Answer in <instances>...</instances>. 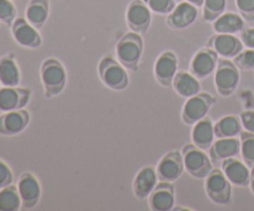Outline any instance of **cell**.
<instances>
[{
  "mask_svg": "<svg viewBox=\"0 0 254 211\" xmlns=\"http://www.w3.org/2000/svg\"><path fill=\"white\" fill-rule=\"evenodd\" d=\"M179 71V60L175 52L164 51L156 59L154 65V76L155 79L163 87H169L173 84L174 77Z\"/></svg>",
  "mask_w": 254,
  "mask_h": 211,
  "instance_id": "cell-13",
  "label": "cell"
},
{
  "mask_svg": "<svg viewBox=\"0 0 254 211\" xmlns=\"http://www.w3.org/2000/svg\"><path fill=\"white\" fill-rule=\"evenodd\" d=\"M235 62L228 59L218 60L217 69L215 71L216 91L221 97H230L235 93L240 84V71Z\"/></svg>",
  "mask_w": 254,
  "mask_h": 211,
  "instance_id": "cell-6",
  "label": "cell"
},
{
  "mask_svg": "<svg viewBox=\"0 0 254 211\" xmlns=\"http://www.w3.org/2000/svg\"><path fill=\"white\" fill-rule=\"evenodd\" d=\"M242 132V122L237 116H225L215 123L216 138H232L240 136Z\"/></svg>",
  "mask_w": 254,
  "mask_h": 211,
  "instance_id": "cell-27",
  "label": "cell"
},
{
  "mask_svg": "<svg viewBox=\"0 0 254 211\" xmlns=\"http://www.w3.org/2000/svg\"><path fill=\"white\" fill-rule=\"evenodd\" d=\"M246 27L245 19L242 15L235 12H223L220 17L213 21V30L217 34L236 35Z\"/></svg>",
  "mask_w": 254,
  "mask_h": 211,
  "instance_id": "cell-24",
  "label": "cell"
},
{
  "mask_svg": "<svg viewBox=\"0 0 254 211\" xmlns=\"http://www.w3.org/2000/svg\"><path fill=\"white\" fill-rule=\"evenodd\" d=\"M216 103V98L210 93L200 92L195 96L186 98L185 104L181 111V119L186 126H193L207 117L208 112L211 111L213 104Z\"/></svg>",
  "mask_w": 254,
  "mask_h": 211,
  "instance_id": "cell-5",
  "label": "cell"
},
{
  "mask_svg": "<svg viewBox=\"0 0 254 211\" xmlns=\"http://www.w3.org/2000/svg\"><path fill=\"white\" fill-rule=\"evenodd\" d=\"M237 9L243 19L247 21H254V0H236Z\"/></svg>",
  "mask_w": 254,
  "mask_h": 211,
  "instance_id": "cell-34",
  "label": "cell"
},
{
  "mask_svg": "<svg viewBox=\"0 0 254 211\" xmlns=\"http://www.w3.org/2000/svg\"><path fill=\"white\" fill-rule=\"evenodd\" d=\"M16 19V7L10 0H0V21L11 26Z\"/></svg>",
  "mask_w": 254,
  "mask_h": 211,
  "instance_id": "cell-32",
  "label": "cell"
},
{
  "mask_svg": "<svg viewBox=\"0 0 254 211\" xmlns=\"http://www.w3.org/2000/svg\"><path fill=\"white\" fill-rule=\"evenodd\" d=\"M149 208L153 211H169L175 206V188L170 181H160L149 196Z\"/></svg>",
  "mask_w": 254,
  "mask_h": 211,
  "instance_id": "cell-17",
  "label": "cell"
},
{
  "mask_svg": "<svg viewBox=\"0 0 254 211\" xmlns=\"http://www.w3.org/2000/svg\"><path fill=\"white\" fill-rule=\"evenodd\" d=\"M158 174L156 168L146 165L138 171L133 181V193L136 199L144 200L150 196L155 186L158 185Z\"/></svg>",
  "mask_w": 254,
  "mask_h": 211,
  "instance_id": "cell-20",
  "label": "cell"
},
{
  "mask_svg": "<svg viewBox=\"0 0 254 211\" xmlns=\"http://www.w3.org/2000/svg\"><path fill=\"white\" fill-rule=\"evenodd\" d=\"M221 169L232 185L240 186V188L250 185L251 171L248 169V165L243 161L238 160L236 156L221 161Z\"/></svg>",
  "mask_w": 254,
  "mask_h": 211,
  "instance_id": "cell-19",
  "label": "cell"
},
{
  "mask_svg": "<svg viewBox=\"0 0 254 211\" xmlns=\"http://www.w3.org/2000/svg\"><path fill=\"white\" fill-rule=\"evenodd\" d=\"M242 126L245 129L251 133H254V111H245L240 116Z\"/></svg>",
  "mask_w": 254,
  "mask_h": 211,
  "instance_id": "cell-36",
  "label": "cell"
},
{
  "mask_svg": "<svg viewBox=\"0 0 254 211\" xmlns=\"http://www.w3.org/2000/svg\"><path fill=\"white\" fill-rule=\"evenodd\" d=\"M250 186H251V190H252V193H253V195H254V166H252V170H251Z\"/></svg>",
  "mask_w": 254,
  "mask_h": 211,
  "instance_id": "cell-39",
  "label": "cell"
},
{
  "mask_svg": "<svg viewBox=\"0 0 254 211\" xmlns=\"http://www.w3.org/2000/svg\"><path fill=\"white\" fill-rule=\"evenodd\" d=\"M171 86H173L174 91L184 98H190L201 92L200 81L191 72L178 71Z\"/></svg>",
  "mask_w": 254,
  "mask_h": 211,
  "instance_id": "cell-23",
  "label": "cell"
},
{
  "mask_svg": "<svg viewBox=\"0 0 254 211\" xmlns=\"http://www.w3.org/2000/svg\"><path fill=\"white\" fill-rule=\"evenodd\" d=\"M144 51V41L138 32H127L119 39L116 46L117 60L128 71L135 72Z\"/></svg>",
  "mask_w": 254,
  "mask_h": 211,
  "instance_id": "cell-1",
  "label": "cell"
},
{
  "mask_svg": "<svg viewBox=\"0 0 254 211\" xmlns=\"http://www.w3.org/2000/svg\"><path fill=\"white\" fill-rule=\"evenodd\" d=\"M215 124L210 117H205L196 124H193L191 139L196 146L201 148L202 150H208L215 141Z\"/></svg>",
  "mask_w": 254,
  "mask_h": 211,
  "instance_id": "cell-22",
  "label": "cell"
},
{
  "mask_svg": "<svg viewBox=\"0 0 254 211\" xmlns=\"http://www.w3.org/2000/svg\"><path fill=\"white\" fill-rule=\"evenodd\" d=\"M127 24L138 34H145L151 25V10L144 0H133L127 9Z\"/></svg>",
  "mask_w": 254,
  "mask_h": 211,
  "instance_id": "cell-10",
  "label": "cell"
},
{
  "mask_svg": "<svg viewBox=\"0 0 254 211\" xmlns=\"http://www.w3.org/2000/svg\"><path fill=\"white\" fill-rule=\"evenodd\" d=\"M185 170L183 153L179 150H171L166 153L159 161L156 166V174L160 181H173L178 180L183 175Z\"/></svg>",
  "mask_w": 254,
  "mask_h": 211,
  "instance_id": "cell-9",
  "label": "cell"
},
{
  "mask_svg": "<svg viewBox=\"0 0 254 211\" xmlns=\"http://www.w3.org/2000/svg\"><path fill=\"white\" fill-rule=\"evenodd\" d=\"M30 123V113L26 109L2 112L0 114V134L1 136H17L27 128Z\"/></svg>",
  "mask_w": 254,
  "mask_h": 211,
  "instance_id": "cell-15",
  "label": "cell"
},
{
  "mask_svg": "<svg viewBox=\"0 0 254 211\" xmlns=\"http://www.w3.org/2000/svg\"><path fill=\"white\" fill-rule=\"evenodd\" d=\"M17 190L21 198L22 208L25 210L34 209L41 198V185L36 176L32 173H22L17 179Z\"/></svg>",
  "mask_w": 254,
  "mask_h": 211,
  "instance_id": "cell-11",
  "label": "cell"
},
{
  "mask_svg": "<svg viewBox=\"0 0 254 211\" xmlns=\"http://www.w3.org/2000/svg\"><path fill=\"white\" fill-rule=\"evenodd\" d=\"M0 84H1V83H0Z\"/></svg>",
  "mask_w": 254,
  "mask_h": 211,
  "instance_id": "cell-40",
  "label": "cell"
},
{
  "mask_svg": "<svg viewBox=\"0 0 254 211\" xmlns=\"http://www.w3.org/2000/svg\"><path fill=\"white\" fill-rule=\"evenodd\" d=\"M50 7L47 0H30L27 4L25 16L26 20L36 29H41L47 21Z\"/></svg>",
  "mask_w": 254,
  "mask_h": 211,
  "instance_id": "cell-26",
  "label": "cell"
},
{
  "mask_svg": "<svg viewBox=\"0 0 254 211\" xmlns=\"http://www.w3.org/2000/svg\"><path fill=\"white\" fill-rule=\"evenodd\" d=\"M212 164H218L227 158L241 154V141L237 137L232 138H217L208 149Z\"/></svg>",
  "mask_w": 254,
  "mask_h": 211,
  "instance_id": "cell-21",
  "label": "cell"
},
{
  "mask_svg": "<svg viewBox=\"0 0 254 211\" xmlns=\"http://www.w3.org/2000/svg\"><path fill=\"white\" fill-rule=\"evenodd\" d=\"M183 156L185 170L192 178L205 179L208 175V173L213 169L210 156L205 153V150L196 146L193 143L186 144L184 146Z\"/></svg>",
  "mask_w": 254,
  "mask_h": 211,
  "instance_id": "cell-7",
  "label": "cell"
},
{
  "mask_svg": "<svg viewBox=\"0 0 254 211\" xmlns=\"http://www.w3.org/2000/svg\"><path fill=\"white\" fill-rule=\"evenodd\" d=\"M11 34L15 41L22 47L26 49H37L41 46L42 37L35 26H32L26 17H16L12 22Z\"/></svg>",
  "mask_w": 254,
  "mask_h": 211,
  "instance_id": "cell-12",
  "label": "cell"
},
{
  "mask_svg": "<svg viewBox=\"0 0 254 211\" xmlns=\"http://www.w3.org/2000/svg\"><path fill=\"white\" fill-rule=\"evenodd\" d=\"M128 70L117 59L104 56L98 64V73L102 82L113 91H124L129 86Z\"/></svg>",
  "mask_w": 254,
  "mask_h": 211,
  "instance_id": "cell-3",
  "label": "cell"
},
{
  "mask_svg": "<svg viewBox=\"0 0 254 211\" xmlns=\"http://www.w3.org/2000/svg\"><path fill=\"white\" fill-rule=\"evenodd\" d=\"M236 66L243 71H250L254 69V49L242 50L237 56L233 59Z\"/></svg>",
  "mask_w": 254,
  "mask_h": 211,
  "instance_id": "cell-33",
  "label": "cell"
},
{
  "mask_svg": "<svg viewBox=\"0 0 254 211\" xmlns=\"http://www.w3.org/2000/svg\"><path fill=\"white\" fill-rule=\"evenodd\" d=\"M22 208L17 186L7 185L0 189V211H17Z\"/></svg>",
  "mask_w": 254,
  "mask_h": 211,
  "instance_id": "cell-28",
  "label": "cell"
},
{
  "mask_svg": "<svg viewBox=\"0 0 254 211\" xmlns=\"http://www.w3.org/2000/svg\"><path fill=\"white\" fill-rule=\"evenodd\" d=\"M207 46L217 52L218 56L222 59H235L243 50L245 45L241 41L240 37L231 34H217L211 36L208 40Z\"/></svg>",
  "mask_w": 254,
  "mask_h": 211,
  "instance_id": "cell-16",
  "label": "cell"
},
{
  "mask_svg": "<svg viewBox=\"0 0 254 211\" xmlns=\"http://www.w3.org/2000/svg\"><path fill=\"white\" fill-rule=\"evenodd\" d=\"M241 155L248 166H254V133L241 132Z\"/></svg>",
  "mask_w": 254,
  "mask_h": 211,
  "instance_id": "cell-29",
  "label": "cell"
},
{
  "mask_svg": "<svg viewBox=\"0 0 254 211\" xmlns=\"http://www.w3.org/2000/svg\"><path fill=\"white\" fill-rule=\"evenodd\" d=\"M151 11L160 15H169L176 6L175 0H144Z\"/></svg>",
  "mask_w": 254,
  "mask_h": 211,
  "instance_id": "cell-31",
  "label": "cell"
},
{
  "mask_svg": "<svg viewBox=\"0 0 254 211\" xmlns=\"http://www.w3.org/2000/svg\"><path fill=\"white\" fill-rule=\"evenodd\" d=\"M185 1L190 2V4L195 5V6H197V7H201V6H203V2H205V0H185Z\"/></svg>",
  "mask_w": 254,
  "mask_h": 211,
  "instance_id": "cell-38",
  "label": "cell"
},
{
  "mask_svg": "<svg viewBox=\"0 0 254 211\" xmlns=\"http://www.w3.org/2000/svg\"><path fill=\"white\" fill-rule=\"evenodd\" d=\"M31 98V91L24 87H0V112L22 109Z\"/></svg>",
  "mask_w": 254,
  "mask_h": 211,
  "instance_id": "cell-14",
  "label": "cell"
},
{
  "mask_svg": "<svg viewBox=\"0 0 254 211\" xmlns=\"http://www.w3.org/2000/svg\"><path fill=\"white\" fill-rule=\"evenodd\" d=\"M227 0H205L203 2V20L213 22L225 12Z\"/></svg>",
  "mask_w": 254,
  "mask_h": 211,
  "instance_id": "cell-30",
  "label": "cell"
},
{
  "mask_svg": "<svg viewBox=\"0 0 254 211\" xmlns=\"http://www.w3.org/2000/svg\"><path fill=\"white\" fill-rule=\"evenodd\" d=\"M240 39L248 49H254V27H245L241 31Z\"/></svg>",
  "mask_w": 254,
  "mask_h": 211,
  "instance_id": "cell-37",
  "label": "cell"
},
{
  "mask_svg": "<svg viewBox=\"0 0 254 211\" xmlns=\"http://www.w3.org/2000/svg\"><path fill=\"white\" fill-rule=\"evenodd\" d=\"M205 191L208 199L217 205H228L232 199V184L222 169H212L205 178Z\"/></svg>",
  "mask_w": 254,
  "mask_h": 211,
  "instance_id": "cell-4",
  "label": "cell"
},
{
  "mask_svg": "<svg viewBox=\"0 0 254 211\" xmlns=\"http://www.w3.org/2000/svg\"><path fill=\"white\" fill-rule=\"evenodd\" d=\"M20 70L14 55H5L0 59V83L1 86H19Z\"/></svg>",
  "mask_w": 254,
  "mask_h": 211,
  "instance_id": "cell-25",
  "label": "cell"
},
{
  "mask_svg": "<svg viewBox=\"0 0 254 211\" xmlns=\"http://www.w3.org/2000/svg\"><path fill=\"white\" fill-rule=\"evenodd\" d=\"M41 83L44 86L45 97L52 98L61 93L67 83V72L61 61L56 59H46L40 69Z\"/></svg>",
  "mask_w": 254,
  "mask_h": 211,
  "instance_id": "cell-2",
  "label": "cell"
},
{
  "mask_svg": "<svg viewBox=\"0 0 254 211\" xmlns=\"http://www.w3.org/2000/svg\"><path fill=\"white\" fill-rule=\"evenodd\" d=\"M198 7L188 1H183L168 15L166 24L173 30H184L193 24L197 19Z\"/></svg>",
  "mask_w": 254,
  "mask_h": 211,
  "instance_id": "cell-18",
  "label": "cell"
},
{
  "mask_svg": "<svg viewBox=\"0 0 254 211\" xmlns=\"http://www.w3.org/2000/svg\"><path fill=\"white\" fill-rule=\"evenodd\" d=\"M218 65V55L215 50L206 46L193 55L190 62V72L198 79L211 76Z\"/></svg>",
  "mask_w": 254,
  "mask_h": 211,
  "instance_id": "cell-8",
  "label": "cell"
},
{
  "mask_svg": "<svg viewBox=\"0 0 254 211\" xmlns=\"http://www.w3.org/2000/svg\"><path fill=\"white\" fill-rule=\"evenodd\" d=\"M12 171L5 161L0 160V189L12 184Z\"/></svg>",
  "mask_w": 254,
  "mask_h": 211,
  "instance_id": "cell-35",
  "label": "cell"
}]
</instances>
